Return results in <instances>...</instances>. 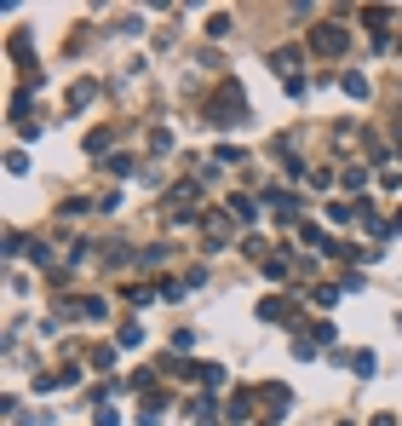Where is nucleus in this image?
I'll return each instance as SVG.
<instances>
[{"instance_id":"2","label":"nucleus","mask_w":402,"mask_h":426,"mask_svg":"<svg viewBox=\"0 0 402 426\" xmlns=\"http://www.w3.org/2000/svg\"><path fill=\"white\" fill-rule=\"evenodd\" d=\"M259 317H264V323H293V306H288V300H264Z\"/></svg>"},{"instance_id":"5","label":"nucleus","mask_w":402,"mask_h":426,"mask_svg":"<svg viewBox=\"0 0 402 426\" xmlns=\"http://www.w3.org/2000/svg\"><path fill=\"white\" fill-rule=\"evenodd\" d=\"M207 35H230V12H213L207 18Z\"/></svg>"},{"instance_id":"6","label":"nucleus","mask_w":402,"mask_h":426,"mask_svg":"<svg viewBox=\"0 0 402 426\" xmlns=\"http://www.w3.org/2000/svg\"><path fill=\"white\" fill-rule=\"evenodd\" d=\"M350 213H356L350 202H328V219H333V225H345V219H350Z\"/></svg>"},{"instance_id":"3","label":"nucleus","mask_w":402,"mask_h":426,"mask_svg":"<svg viewBox=\"0 0 402 426\" xmlns=\"http://www.w3.org/2000/svg\"><path fill=\"white\" fill-rule=\"evenodd\" d=\"M264 403H271V415H282V409L293 403V392H288V386H264Z\"/></svg>"},{"instance_id":"7","label":"nucleus","mask_w":402,"mask_h":426,"mask_svg":"<svg viewBox=\"0 0 402 426\" xmlns=\"http://www.w3.org/2000/svg\"><path fill=\"white\" fill-rule=\"evenodd\" d=\"M253 415V398H230V420H247Z\"/></svg>"},{"instance_id":"1","label":"nucleus","mask_w":402,"mask_h":426,"mask_svg":"<svg viewBox=\"0 0 402 426\" xmlns=\"http://www.w3.org/2000/svg\"><path fill=\"white\" fill-rule=\"evenodd\" d=\"M345 40H350V35H345V23H322L317 35H310V47H317V52H339Z\"/></svg>"},{"instance_id":"4","label":"nucleus","mask_w":402,"mask_h":426,"mask_svg":"<svg viewBox=\"0 0 402 426\" xmlns=\"http://www.w3.org/2000/svg\"><path fill=\"white\" fill-rule=\"evenodd\" d=\"M230 213H236V219H242V225H253V219H259V207H253L247 196H230Z\"/></svg>"}]
</instances>
